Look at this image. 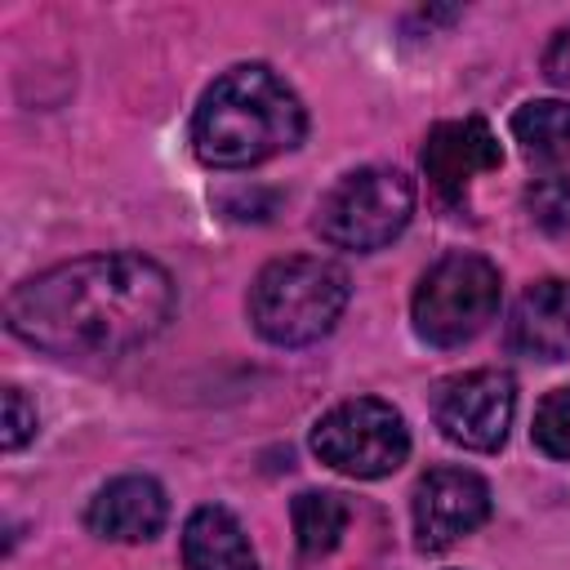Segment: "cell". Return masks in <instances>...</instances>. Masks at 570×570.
I'll use <instances>...</instances> for the list:
<instances>
[{
	"label": "cell",
	"instance_id": "obj_1",
	"mask_svg": "<svg viewBox=\"0 0 570 570\" xmlns=\"http://www.w3.org/2000/svg\"><path fill=\"white\" fill-rule=\"evenodd\" d=\"M174 276L147 254H89L22 281L4 325L58 361H111L151 343L174 316Z\"/></svg>",
	"mask_w": 570,
	"mask_h": 570
},
{
	"label": "cell",
	"instance_id": "obj_2",
	"mask_svg": "<svg viewBox=\"0 0 570 570\" xmlns=\"http://www.w3.org/2000/svg\"><path fill=\"white\" fill-rule=\"evenodd\" d=\"M298 94L263 62L227 67L191 111V151L214 169H249L303 142Z\"/></svg>",
	"mask_w": 570,
	"mask_h": 570
},
{
	"label": "cell",
	"instance_id": "obj_3",
	"mask_svg": "<svg viewBox=\"0 0 570 570\" xmlns=\"http://www.w3.org/2000/svg\"><path fill=\"white\" fill-rule=\"evenodd\" d=\"M352 298V281L334 258L289 254L267 263L249 285V321L276 347L325 338Z\"/></svg>",
	"mask_w": 570,
	"mask_h": 570
},
{
	"label": "cell",
	"instance_id": "obj_4",
	"mask_svg": "<svg viewBox=\"0 0 570 570\" xmlns=\"http://www.w3.org/2000/svg\"><path fill=\"white\" fill-rule=\"evenodd\" d=\"M414 214V183L392 165H365L343 174L316 205V236L334 249L374 254L392 245Z\"/></svg>",
	"mask_w": 570,
	"mask_h": 570
},
{
	"label": "cell",
	"instance_id": "obj_5",
	"mask_svg": "<svg viewBox=\"0 0 570 570\" xmlns=\"http://www.w3.org/2000/svg\"><path fill=\"white\" fill-rule=\"evenodd\" d=\"M503 298V281L499 267L481 254H445L436 258L410 303L414 316V334L432 347H463L472 343L499 312Z\"/></svg>",
	"mask_w": 570,
	"mask_h": 570
},
{
	"label": "cell",
	"instance_id": "obj_6",
	"mask_svg": "<svg viewBox=\"0 0 570 570\" xmlns=\"http://www.w3.org/2000/svg\"><path fill=\"white\" fill-rule=\"evenodd\" d=\"M312 454L356 481H379L396 472L410 454V428L396 405L379 396H356L334 405L312 428Z\"/></svg>",
	"mask_w": 570,
	"mask_h": 570
},
{
	"label": "cell",
	"instance_id": "obj_7",
	"mask_svg": "<svg viewBox=\"0 0 570 570\" xmlns=\"http://www.w3.org/2000/svg\"><path fill=\"white\" fill-rule=\"evenodd\" d=\"M517 410V379L508 370H468L432 392V423L441 428L445 441L463 450H499L508 441Z\"/></svg>",
	"mask_w": 570,
	"mask_h": 570
},
{
	"label": "cell",
	"instance_id": "obj_8",
	"mask_svg": "<svg viewBox=\"0 0 570 570\" xmlns=\"http://www.w3.org/2000/svg\"><path fill=\"white\" fill-rule=\"evenodd\" d=\"M490 517V485L468 468H432L414 485V543L445 552Z\"/></svg>",
	"mask_w": 570,
	"mask_h": 570
},
{
	"label": "cell",
	"instance_id": "obj_9",
	"mask_svg": "<svg viewBox=\"0 0 570 570\" xmlns=\"http://www.w3.org/2000/svg\"><path fill=\"white\" fill-rule=\"evenodd\" d=\"M499 165H503L499 138L481 116L441 120L423 142V174L445 200H459L476 174H490Z\"/></svg>",
	"mask_w": 570,
	"mask_h": 570
},
{
	"label": "cell",
	"instance_id": "obj_10",
	"mask_svg": "<svg viewBox=\"0 0 570 570\" xmlns=\"http://www.w3.org/2000/svg\"><path fill=\"white\" fill-rule=\"evenodd\" d=\"M165 521H169V499L160 481L138 472L107 481L85 508V525L111 543H147L165 530Z\"/></svg>",
	"mask_w": 570,
	"mask_h": 570
},
{
	"label": "cell",
	"instance_id": "obj_11",
	"mask_svg": "<svg viewBox=\"0 0 570 570\" xmlns=\"http://www.w3.org/2000/svg\"><path fill=\"white\" fill-rule=\"evenodd\" d=\"M508 347L530 361H566L570 356V281L543 276L521 289L508 316Z\"/></svg>",
	"mask_w": 570,
	"mask_h": 570
},
{
	"label": "cell",
	"instance_id": "obj_12",
	"mask_svg": "<svg viewBox=\"0 0 570 570\" xmlns=\"http://www.w3.org/2000/svg\"><path fill=\"white\" fill-rule=\"evenodd\" d=\"M183 566L187 570H258V557L240 521L227 508L205 503L183 525Z\"/></svg>",
	"mask_w": 570,
	"mask_h": 570
},
{
	"label": "cell",
	"instance_id": "obj_13",
	"mask_svg": "<svg viewBox=\"0 0 570 570\" xmlns=\"http://www.w3.org/2000/svg\"><path fill=\"white\" fill-rule=\"evenodd\" d=\"M289 517H294L298 552H303L307 561L330 557V552L338 548V539H343L347 521H352V512H347L343 494H330V490H303V494L294 499Z\"/></svg>",
	"mask_w": 570,
	"mask_h": 570
},
{
	"label": "cell",
	"instance_id": "obj_14",
	"mask_svg": "<svg viewBox=\"0 0 570 570\" xmlns=\"http://www.w3.org/2000/svg\"><path fill=\"white\" fill-rule=\"evenodd\" d=\"M512 138L534 160H566L570 156V102L539 98L512 111Z\"/></svg>",
	"mask_w": 570,
	"mask_h": 570
},
{
	"label": "cell",
	"instance_id": "obj_15",
	"mask_svg": "<svg viewBox=\"0 0 570 570\" xmlns=\"http://www.w3.org/2000/svg\"><path fill=\"white\" fill-rule=\"evenodd\" d=\"M534 445L548 454V459H561L570 463V383L548 392L534 410V428H530Z\"/></svg>",
	"mask_w": 570,
	"mask_h": 570
},
{
	"label": "cell",
	"instance_id": "obj_16",
	"mask_svg": "<svg viewBox=\"0 0 570 570\" xmlns=\"http://www.w3.org/2000/svg\"><path fill=\"white\" fill-rule=\"evenodd\" d=\"M525 209L543 232H570V178H539L525 187Z\"/></svg>",
	"mask_w": 570,
	"mask_h": 570
},
{
	"label": "cell",
	"instance_id": "obj_17",
	"mask_svg": "<svg viewBox=\"0 0 570 570\" xmlns=\"http://www.w3.org/2000/svg\"><path fill=\"white\" fill-rule=\"evenodd\" d=\"M36 436V405H27V396L18 387H4V450H22Z\"/></svg>",
	"mask_w": 570,
	"mask_h": 570
},
{
	"label": "cell",
	"instance_id": "obj_18",
	"mask_svg": "<svg viewBox=\"0 0 570 570\" xmlns=\"http://www.w3.org/2000/svg\"><path fill=\"white\" fill-rule=\"evenodd\" d=\"M543 76L557 89H570V22L557 27V36L548 40V49H543Z\"/></svg>",
	"mask_w": 570,
	"mask_h": 570
}]
</instances>
